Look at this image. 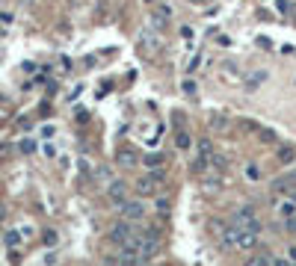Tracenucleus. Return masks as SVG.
<instances>
[{
  "mask_svg": "<svg viewBox=\"0 0 296 266\" xmlns=\"http://www.w3.org/2000/svg\"><path fill=\"white\" fill-rule=\"evenodd\" d=\"M261 136H264V142H276V136H273L270 130H261Z\"/></svg>",
  "mask_w": 296,
  "mask_h": 266,
  "instance_id": "obj_26",
  "label": "nucleus"
},
{
  "mask_svg": "<svg viewBox=\"0 0 296 266\" xmlns=\"http://www.w3.org/2000/svg\"><path fill=\"white\" fill-rule=\"evenodd\" d=\"M18 243H21V234H18V231H9V234H6V246H9V248H15Z\"/></svg>",
  "mask_w": 296,
  "mask_h": 266,
  "instance_id": "obj_19",
  "label": "nucleus"
},
{
  "mask_svg": "<svg viewBox=\"0 0 296 266\" xmlns=\"http://www.w3.org/2000/svg\"><path fill=\"white\" fill-rule=\"evenodd\" d=\"M273 263V254L270 251H258V254H252L243 266H270Z\"/></svg>",
  "mask_w": 296,
  "mask_h": 266,
  "instance_id": "obj_9",
  "label": "nucleus"
},
{
  "mask_svg": "<svg viewBox=\"0 0 296 266\" xmlns=\"http://www.w3.org/2000/svg\"><path fill=\"white\" fill-rule=\"evenodd\" d=\"M210 127H213V130H228V127H231V119L222 116V112H216V116H210Z\"/></svg>",
  "mask_w": 296,
  "mask_h": 266,
  "instance_id": "obj_11",
  "label": "nucleus"
},
{
  "mask_svg": "<svg viewBox=\"0 0 296 266\" xmlns=\"http://www.w3.org/2000/svg\"><path fill=\"white\" fill-rule=\"evenodd\" d=\"M136 234V228L130 225V222H125V219H119L113 228H110V240H113V243H119V246H125L130 237Z\"/></svg>",
  "mask_w": 296,
  "mask_h": 266,
  "instance_id": "obj_2",
  "label": "nucleus"
},
{
  "mask_svg": "<svg viewBox=\"0 0 296 266\" xmlns=\"http://www.w3.org/2000/svg\"><path fill=\"white\" fill-rule=\"evenodd\" d=\"M107 198L113 201L116 207H119L122 201H128V183H125V180H113V183L107 186Z\"/></svg>",
  "mask_w": 296,
  "mask_h": 266,
  "instance_id": "obj_5",
  "label": "nucleus"
},
{
  "mask_svg": "<svg viewBox=\"0 0 296 266\" xmlns=\"http://www.w3.org/2000/svg\"><path fill=\"white\" fill-rule=\"evenodd\" d=\"M169 18H172L169 6H157V9H154V27H163V24H166Z\"/></svg>",
  "mask_w": 296,
  "mask_h": 266,
  "instance_id": "obj_12",
  "label": "nucleus"
},
{
  "mask_svg": "<svg viewBox=\"0 0 296 266\" xmlns=\"http://www.w3.org/2000/svg\"><path fill=\"white\" fill-rule=\"evenodd\" d=\"M264 80H267V74H264V71H258V74H255V77H249V80H246V89H249V92H255V89H258V86H261Z\"/></svg>",
  "mask_w": 296,
  "mask_h": 266,
  "instance_id": "obj_14",
  "label": "nucleus"
},
{
  "mask_svg": "<svg viewBox=\"0 0 296 266\" xmlns=\"http://www.w3.org/2000/svg\"><path fill=\"white\" fill-rule=\"evenodd\" d=\"M210 157H213V145H210V139H202L199 142V163H210Z\"/></svg>",
  "mask_w": 296,
  "mask_h": 266,
  "instance_id": "obj_10",
  "label": "nucleus"
},
{
  "mask_svg": "<svg viewBox=\"0 0 296 266\" xmlns=\"http://www.w3.org/2000/svg\"><path fill=\"white\" fill-rule=\"evenodd\" d=\"M154 207H157V213H160V216H166V213H169V207H172L169 195H160V193H157V195H154Z\"/></svg>",
  "mask_w": 296,
  "mask_h": 266,
  "instance_id": "obj_13",
  "label": "nucleus"
},
{
  "mask_svg": "<svg viewBox=\"0 0 296 266\" xmlns=\"http://www.w3.org/2000/svg\"><path fill=\"white\" fill-rule=\"evenodd\" d=\"M287 228H290V231H296V216H290V219H287Z\"/></svg>",
  "mask_w": 296,
  "mask_h": 266,
  "instance_id": "obj_28",
  "label": "nucleus"
},
{
  "mask_svg": "<svg viewBox=\"0 0 296 266\" xmlns=\"http://www.w3.org/2000/svg\"><path fill=\"white\" fill-rule=\"evenodd\" d=\"M21 151H24V154H33V151H36V142H33V139H24V142H21Z\"/></svg>",
  "mask_w": 296,
  "mask_h": 266,
  "instance_id": "obj_21",
  "label": "nucleus"
},
{
  "mask_svg": "<svg viewBox=\"0 0 296 266\" xmlns=\"http://www.w3.org/2000/svg\"><path fill=\"white\" fill-rule=\"evenodd\" d=\"M237 248H243V251H249V248H255L258 246V231H240L237 234V243H234Z\"/></svg>",
  "mask_w": 296,
  "mask_h": 266,
  "instance_id": "obj_7",
  "label": "nucleus"
},
{
  "mask_svg": "<svg viewBox=\"0 0 296 266\" xmlns=\"http://www.w3.org/2000/svg\"><path fill=\"white\" fill-rule=\"evenodd\" d=\"M45 243L54 246V243H56V231H45Z\"/></svg>",
  "mask_w": 296,
  "mask_h": 266,
  "instance_id": "obj_25",
  "label": "nucleus"
},
{
  "mask_svg": "<svg viewBox=\"0 0 296 266\" xmlns=\"http://www.w3.org/2000/svg\"><path fill=\"white\" fill-rule=\"evenodd\" d=\"M270 266H290V263H287V260H273Z\"/></svg>",
  "mask_w": 296,
  "mask_h": 266,
  "instance_id": "obj_29",
  "label": "nucleus"
},
{
  "mask_svg": "<svg viewBox=\"0 0 296 266\" xmlns=\"http://www.w3.org/2000/svg\"><path fill=\"white\" fill-rule=\"evenodd\" d=\"M231 228H237V231H258L261 225H258V216H255L252 207H240L231 216Z\"/></svg>",
  "mask_w": 296,
  "mask_h": 266,
  "instance_id": "obj_1",
  "label": "nucleus"
},
{
  "mask_svg": "<svg viewBox=\"0 0 296 266\" xmlns=\"http://www.w3.org/2000/svg\"><path fill=\"white\" fill-rule=\"evenodd\" d=\"M116 163H119V166H125V169H130V166L136 163V154H133L130 148H119V154H116Z\"/></svg>",
  "mask_w": 296,
  "mask_h": 266,
  "instance_id": "obj_8",
  "label": "nucleus"
},
{
  "mask_svg": "<svg viewBox=\"0 0 296 266\" xmlns=\"http://www.w3.org/2000/svg\"><path fill=\"white\" fill-rule=\"evenodd\" d=\"M278 213H281V216H284V219H290V216H293V213H296V207H293V201H284V204H281V207H278Z\"/></svg>",
  "mask_w": 296,
  "mask_h": 266,
  "instance_id": "obj_18",
  "label": "nucleus"
},
{
  "mask_svg": "<svg viewBox=\"0 0 296 266\" xmlns=\"http://www.w3.org/2000/svg\"><path fill=\"white\" fill-rule=\"evenodd\" d=\"M160 163H163V154H148V157H145V166H148V169H157Z\"/></svg>",
  "mask_w": 296,
  "mask_h": 266,
  "instance_id": "obj_17",
  "label": "nucleus"
},
{
  "mask_svg": "<svg viewBox=\"0 0 296 266\" xmlns=\"http://www.w3.org/2000/svg\"><path fill=\"white\" fill-rule=\"evenodd\" d=\"M293 157H296V151H293V148H287V145H284V148H278V163H284V166H287V163H293Z\"/></svg>",
  "mask_w": 296,
  "mask_h": 266,
  "instance_id": "obj_15",
  "label": "nucleus"
},
{
  "mask_svg": "<svg viewBox=\"0 0 296 266\" xmlns=\"http://www.w3.org/2000/svg\"><path fill=\"white\" fill-rule=\"evenodd\" d=\"M190 3H196V6H202V3H207V0H190Z\"/></svg>",
  "mask_w": 296,
  "mask_h": 266,
  "instance_id": "obj_30",
  "label": "nucleus"
},
{
  "mask_svg": "<svg viewBox=\"0 0 296 266\" xmlns=\"http://www.w3.org/2000/svg\"><path fill=\"white\" fill-rule=\"evenodd\" d=\"M95 177H98L101 183H107V186H110V169H95Z\"/></svg>",
  "mask_w": 296,
  "mask_h": 266,
  "instance_id": "obj_20",
  "label": "nucleus"
},
{
  "mask_svg": "<svg viewBox=\"0 0 296 266\" xmlns=\"http://www.w3.org/2000/svg\"><path fill=\"white\" fill-rule=\"evenodd\" d=\"M139 45H142V51H145V53L160 51V39H154L151 30H142V33H139Z\"/></svg>",
  "mask_w": 296,
  "mask_h": 266,
  "instance_id": "obj_6",
  "label": "nucleus"
},
{
  "mask_svg": "<svg viewBox=\"0 0 296 266\" xmlns=\"http://www.w3.org/2000/svg\"><path fill=\"white\" fill-rule=\"evenodd\" d=\"M237 234H240L237 228H228V231H225V243H231V246H234V243H237Z\"/></svg>",
  "mask_w": 296,
  "mask_h": 266,
  "instance_id": "obj_22",
  "label": "nucleus"
},
{
  "mask_svg": "<svg viewBox=\"0 0 296 266\" xmlns=\"http://www.w3.org/2000/svg\"><path fill=\"white\" fill-rule=\"evenodd\" d=\"M184 92H187V95H196V83H193V80H184Z\"/></svg>",
  "mask_w": 296,
  "mask_h": 266,
  "instance_id": "obj_24",
  "label": "nucleus"
},
{
  "mask_svg": "<svg viewBox=\"0 0 296 266\" xmlns=\"http://www.w3.org/2000/svg\"><path fill=\"white\" fill-rule=\"evenodd\" d=\"M6 154H9V148H6V145H0V160H6Z\"/></svg>",
  "mask_w": 296,
  "mask_h": 266,
  "instance_id": "obj_27",
  "label": "nucleus"
},
{
  "mask_svg": "<svg viewBox=\"0 0 296 266\" xmlns=\"http://www.w3.org/2000/svg\"><path fill=\"white\" fill-rule=\"evenodd\" d=\"M133 186H136V195H157V193H160L157 175H145V177H139Z\"/></svg>",
  "mask_w": 296,
  "mask_h": 266,
  "instance_id": "obj_4",
  "label": "nucleus"
},
{
  "mask_svg": "<svg viewBox=\"0 0 296 266\" xmlns=\"http://www.w3.org/2000/svg\"><path fill=\"white\" fill-rule=\"evenodd\" d=\"M3 216H6V207H0V219H3Z\"/></svg>",
  "mask_w": 296,
  "mask_h": 266,
  "instance_id": "obj_31",
  "label": "nucleus"
},
{
  "mask_svg": "<svg viewBox=\"0 0 296 266\" xmlns=\"http://www.w3.org/2000/svg\"><path fill=\"white\" fill-rule=\"evenodd\" d=\"M119 216L133 225V222H139V219L145 216V207H142V201H130V198H128V201L119 204Z\"/></svg>",
  "mask_w": 296,
  "mask_h": 266,
  "instance_id": "obj_3",
  "label": "nucleus"
},
{
  "mask_svg": "<svg viewBox=\"0 0 296 266\" xmlns=\"http://www.w3.org/2000/svg\"><path fill=\"white\" fill-rule=\"evenodd\" d=\"M175 145H178L181 151L190 148V133H187V130H178V133H175Z\"/></svg>",
  "mask_w": 296,
  "mask_h": 266,
  "instance_id": "obj_16",
  "label": "nucleus"
},
{
  "mask_svg": "<svg viewBox=\"0 0 296 266\" xmlns=\"http://www.w3.org/2000/svg\"><path fill=\"white\" fill-rule=\"evenodd\" d=\"M246 177H249V180L261 177V172H258V166H252V163H249V166H246Z\"/></svg>",
  "mask_w": 296,
  "mask_h": 266,
  "instance_id": "obj_23",
  "label": "nucleus"
}]
</instances>
